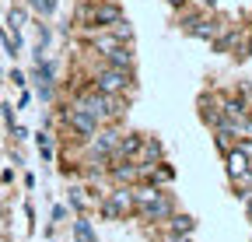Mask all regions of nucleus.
<instances>
[{
    "instance_id": "nucleus-1",
    "label": "nucleus",
    "mask_w": 252,
    "mask_h": 242,
    "mask_svg": "<svg viewBox=\"0 0 252 242\" xmlns=\"http://www.w3.org/2000/svg\"><path fill=\"white\" fill-rule=\"evenodd\" d=\"M130 84V74H126L123 67H112V70H105L102 77H98V88L109 95V92H123V88Z\"/></svg>"
},
{
    "instance_id": "nucleus-2",
    "label": "nucleus",
    "mask_w": 252,
    "mask_h": 242,
    "mask_svg": "<svg viewBox=\"0 0 252 242\" xmlns=\"http://www.w3.org/2000/svg\"><path fill=\"white\" fill-rule=\"evenodd\" d=\"M70 123H74L81 134H94V116H91L88 109H74V112H70Z\"/></svg>"
},
{
    "instance_id": "nucleus-3",
    "label": "nucleus",
    "mask_w": 252,
    "mask_h": 242,
    "mask_svg": "<svg viewBox=\"0 0 252 242\" xmlns=\"http://www.w3.org/2000/svg\"><path fill=\"white\" fill-rule=\"evenodd\" d=\"M126 207H130V197H123V193H116V200H112V204L105 207V214H109V218H116V214H123Z\"/></svg>"
},
{
    "instance_id": "nucleus-4",
    "label": "nucleus",
    "mask_w": 252,
    "mask_h": 242,
    "mask_svg": "<svg viewBox=\"0 0 252 242\" xmlns=\"http://www.w3.org/2000/svg\"><path fill=\"white\" fill-rule=\"evenodd\" d=\"M137 151H140V140H137V137H126V140L119 144V155H137Z\"/></svg>"
},
{
    "instance_id": "nucleus-5",
    "label": "nucleus",
    "mask_w": 252,
    "mask_h": 242,
    "mask_svg": "<svg viewBox=\"0 0 252 242\" xmlns=\"http://www.w3.org/2000/svg\"><path fill=\"white\" fill-rule=\"evenodd\" d=\"M94 21H119V11L116 7H98L94 11Z\"/></svg>"
},
{
    "instance_id": "nucleus-6",
    "label": "nucleus",
    "mask_w": 252,
    "mask_h": 242,
    "mask_svg": "<svg viewBox=\"0 0 252 242\" xmlns=\"http://www.w3.org/2000/svg\"><path fill=\"white\" fill-rule=\"evenodd\" d=\"M77 239H81V242H91V239H94L91 228H88V221H77Z\"/></svg>"
},
{
    "instance_id": "nucleus-7",
    "label": "nucleus",
    "mask_w": 252,
    "mask_h": 242,
    "mask_svg": "<svg viewBox=\"0 0 252 242\" xmlns=\"http://www.w3.org/2000/svg\"><path fill=\"white\" fill-rule=\"evenodd\" d=\"M245 169V151H238V155H231V172H242Z\"/></svg>"
},
{
    "instance_id": "nucleus-8",
    "label": "nucleus",
    "mask_w": 252,
    "mask_h": 242,
    "mask_svg": "<svg viewBox=\"0 0 252 242\" xmlns=\"http://www.w3.org/2000/svg\"><path fill=\"white\" fill-rule=\"evenodd\" d=\"M189 228H193V221H189V218H175V232H189Z\"/></svg>"
},
{
    "instance_id": "nucleus-9",
    "label": "nucleus",
    "mask_w": 252,
    "mask_h": 242,
    "mask_svg": "<svg viewBox=\"0 0 252 242\" xmlns=\"http://www.w3.org/2000/svg\"><path fill=\"white\" fill-rule=\"evenodd\" d=\"M32 4H35L42 14H49V11H53V0H32Z\"/></svg>"
},
{
    "instance_id": "nucleus-10",
    "label": "nucleus",
    "mask_w": 252,
    "mask_h": 242,
    "mask_svg": "<svg viewBox=\"0 0 252 242\" xmlns=\"http://www.w3.org/2000/svg\"><path fill=\"white\" fill-rule=\"evenodd\" d=\"M133 175V169L130 165H123V169H116V179H130Z\"/></svg>"
},
{
    "instance_id": "nucleus-11",
    "label": "nucleus",
    "mask_w": 252,
    "mask_h": 242,
    "mask_svg": "<svg viewBox=\"0 0 252 242\" xmlns=\"http://www.w3.org/2000/svg\"><path fill=\"white\" fill-rule=\"evenodd\" d=\"M168 242H189V239H175V235H172V239H168Z\"/></svg>"
},
{
    "instance_id": "nucleus-12",
    "label": "nucleus",
    "mask_w": 252,
    "mask_h": 242,
    "mask_svg": "<svg viewBox=\"0 0 252 242\" xmlns=\"http://www.w3.org/2000/svg\"><path fill=\"white\" fill-rule=\"evenodd\" d=\"M249 210H252V204H249Z\"/></svg>"
}]
</instances>
